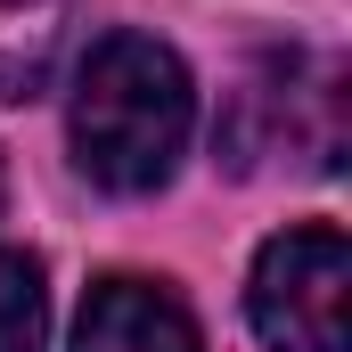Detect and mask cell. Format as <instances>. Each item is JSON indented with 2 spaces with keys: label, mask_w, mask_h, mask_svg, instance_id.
<instances>
[{
  "label": "cell",
  "mask_w": 352,
  "mask_h": 352,
  "mask_svg": "<svg viewBox=\"0 0 352 352\" xmlns=\"http://www.w3.org/2000/svg\"><path fill=\"white\" fill-rule=\"evenodd\" d=\"M197 131V82L156 33H98L74 74L66 140L90 188L107 197H156L180 173V148Z\"/></svg>",
  "instance_id": "cell-1"
},
{
  "label": "cell",
  "mask_w": 352,
  "mask_h": 352,
  "mask_svg": "<svg viewBox=\"0 0 352 352\" xmlns=\"http://www.w3.org/2000/svg\"><path fill=\"white\" fill-rule=\"evenodd\" d=\"M246 320L270 352H352V246L336 221H295L278 230L254 278H246Z\"/></svg>",
  "instance_id": "cell-2"
},
{
  "label": "cell",
  "mask_w": 352,
  "mask_h": 352,
  "mask_svg": "<svg viewBox=\"0 0 352 352\" xmlns=\"http://www.w3.org/2000/svg\"><path fill=\"white\" fill-rule=\"evenodd\" d=\"M221 148L238 164L295 148V156H311V173H336L344 164V90H336V74L311 66V58H270L263 74L238 90Z\"/></svg>",
  "instance_id": "cell-3"
},
{
  "label": "cell",
  "mask_w": 352,
  "mask_h": 352,
  "mask_svg": "<svg viewBox=\"0 0 352 352\" xmlns=\"http://www.w3.org/2000/svg\"><path fill=\"white\" fill-rule=\"evenodd\" d=\"M74 352H205V336H197V311L180 303L164 278L107 270V278L82 295Z\"/></svg>",
  "instance_id": "cell-4"
},
{
  "label": "cell",
  "mask_w": 352,
  "mask_h": 352,
  "mask_svg": "<svg viewBox=\"0 0 352 352\" xmlns=\"http://www.w3.org/2000/svg\"><path fill=\"white\" fill-rule=\"evenodd\" d=\"M82 0H0V98H41L66 41H74Z\"/></svg>",
  "instance_id": "cell-5"
},
{
  "label": "cell",
  "mask_w": 352,
  "mask_h": 352,
  "mask_svg": "<svg viewBox=\"0 0 352 352\" xmlns=\"http://www.w3.org/2000/svg\"><path fill=\"white\" fill-rule=\"evenodd\" d=\"M50 336V287H41V263L0 246V352H41Z\"/></svg>",
  "instance_id": "cell-6"
},
{
  "label": "cell",
  "mask_w": 352,
  "mask_h": 352,
  "mask_svg": "<svg viewBox=\"0 0 352 352\" xmlns=\"http://www.w3.org/2000/svg\"><path fill=\"white\" fill-rule=\"evenodd\" d=\"M0 205H8V180H0Z\"/></svg>",
  "instance_id": "cell-7"
}]
</instances>
